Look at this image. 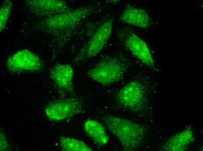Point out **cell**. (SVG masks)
I'll return each mask as SVG.
<instances>
[{
  "mask_svg": "<svg viewBox=\"0 0 203 151\" xmlns=\"http://www.w3.org/2000/svg\"><path fill=\"white\" fill-rule=\"evenodd\" d=\"M144 94L141 84L137 81H131L117 92L115 101L122 108L132 112H136L142 104Z\"/></svg>",
  "mask_w": 203,
  "mask_h": 151,
  "instance_id": "5b68a950",
  "label": "cell"
},
{
  "mask_svg": "<svg viewBox=\"0 0 203 151\" xmlns=\"http://www.w3.org/2000/svg\"><path fill=\"white\" fill-rule=\"evenodd\" d=\"M88 12L84 8L66 11L47 17L40 22L41 28L49 30H59L70 26L83 18Z\"/></svg>",
  "mask_w": 203,
  "mask_h": 151,
  "instance_id": "52a82bcc",
  "label": "cell"
},
{
  "mask_svg": "<svg viewBox=\"0 0 203 151\" xmlns=\"http://www.w3.org/2000/svg\"><path fill=\"white\" fill-rule=\"evenodd\" d=\"M6 64L9 69L15 72L37 71L42 66L38 57L27 49L17 52L8 59Z\"/></svg>",
  "mask_w": 203,
  "mask_h": 151,
  "instance_id": "ba28073f",
  "label": "cell"
},
{
  "mask_svg": "<svg viewBox=\"0 0 203 151\" xmlns=\"http://www.w3.org/2000/svg\"><path fill=\"white\" fill-rule=\"evenodd\" d=\"M84 129L87 135L95 144L101 146L108 143L109 138L105 128L98 122L88 120L85 123Z\"/></svg>",
  "mask_w": 203,
  "mask_h": 151,
  "instance_id": "7c38bea8",
  "label": "cell"
},
{
  "mask_svg": "<svg viewBox=\"0 0 203 151\" xmlns=\"http://www.w3.org/2000/svg\"><path fill=\"white\" fill-rule=\"evenodd\" d=\"M130 66L128 59L118 53L105 57L87 71V75L94 81L105 86L121 80Z\"/></svg>",
  "mask_w": 203,
  "mask_h": 151,
  "instance_id": "6da1fadb",
  "label": "cell"
},
{
  "mask_svg": "<svg viewBox=\"0 0 203 151\" xmlns=\"http://www.w3.org/2000/svg\"><path fill=\"white\" fill-rule=\"evenodd\" d=\"M113 19H109L96 30L86 46L75 59L77 61L97 56L102 50L109 39L113 30Z\"/></svg>",
  "mask_w": 203,
  "mask_h": 151,
  "instance_id": "8992f818",
  "label": "cell"
},
{
  "mask_svg": "<svg viewBox=\"0 0 203 151\" xmlns=\"http://www.w3.org/2000/svg\"><path fill=\"white\" fill-rule=\"evenodd\" d=\"M13 6L11 0H6L4 1L0 11V32L5 28Z\"/></svg>",
  "mask_w": 203,
  "mask_h": 151,
  "instance_id": "5bb4252c",
  "label": "cell"
},
{
  "mask_svg": "<svg viewBox=\"0 0 203 151\" xmlns=\"http://www.w3.org/2000/svg\"><path fill=\"white\" fill-rule=\"evenodd\" d=\"M117 36L125 48L145 65L155 67V64L151 52L146 43L131 29L120 28L117 31Z\"/></svg>",
  "mask_w": 203,
  "mask_h": 151,
  "instance_id": "3957f363",
  "label": "cell"
},
{
  "mask_svg": "<svg viewBox=\"0 0 203 151\" xmlns=\"http://www.w3.org/2000/svg\"><path fill=\"white\" fill-rule=\"evenodd\" d=\"M74 75L73 68L68 64H60L53 67L50 76L55 85L65 93L74 92L73 79Z\"/></svg>",
  "mask_w": 203,
  "mask_h": 151,
  "instance_id": "30bf717a",
  "label": "cell"
},
{
  "mask_svg": "<svg viewBox=\"0 0 203 151\" xmlns=\"http://www.w3.org/2000/svg\"><path fill=\"white\" fill-rule=\"evenodd\" d=\"M25 3L28 10L39 17H48L67 11L66 4L62 1L33 0H27Z\"/></svg>",
  "mask_w": 203,
  "mask_h": 151,
  "instance_id": "9c48e42d",
  "label": "cell"
},
{
  "mask_svg": "<svg viewBox=\"0 0 203 151\" xmlns=\"http://www.w3.org/2000/svg\"><path fill=\"white\" fill-rule=\"evenodd\" d=\"M83 105L81 100L71 97L58 100L50 103L45 108L48 117L56 121L68 118L81 113Z\"/></svg>",
  "mask_w": 203,
  "mask_h": 151,
  "instance_id": "277c9868",
  "label": "cell"
},
{
  "mask_svg": "<svg viewBox=\"0 0 203 151\" xmlns=\"http://www.w3.org/2000/svg\"><path fill=\"white\" fill-rule=\"evenodd\" d=\"M118 20L122 23L144 29L148 28L151 24L149 16L145 10L130 5L126 6Z\"/></svg>",
  "mask_w": 203,
  "mask_h": 151,
  "instance_id": "8fae6325",
  "label": "cell"
},
{
  "mask_svg": "<svg viewBox=\"0 0 203 151\" xmlns=\"http://www.w3.org/2000/svg\"><path fill=\"white\" fill-rule=\"evenodd\" d=\"M102 120L108 130L119 140L124 150H136L143 134L140 126L130 120L110 114L104 115Z\"/></svg>",
  "mask_w": 203,
  "mask_h": 151,
  "instance_id": "7a4b0ae2",
  "label": "cell"
},
{
  "mask_svg": "<svg viewBox=\"0 0 203 151\" xmlns=\"http://www.w3.org/2000/svg\"><path fill=\"white\" fill-rule=\"evenodd\" d=\"M60 143L63 150L91 151L92 149L84 142L74 138L66 136L60 138Z\"/></svg>",
  "mask_w": 203,
  "mask_h": 151,
  "instance_id": "4fadbf2b",
  "label": "cell"
}]
</instances>
